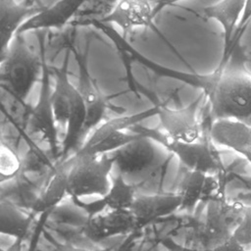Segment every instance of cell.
I'll use <instances>...</instances> for the list:
<instances>
[{
	"label": "cell",
	"mask_w": 251,
	"mask_h": 251,
	"mask_svg": "<svg viewBox=\"0 0 251 251\" xmlns=\"http://www.w3.org/2000/svg\"><path fill=\"white\" fill-rule=\"evenodd\" d=\"M0 97L3 117L16 129L20 137L25 138L28 134L32 107L3 84H0Z\"/></svg>",
	"instance_id": "d6986e66"
},
{
	"label": "cell",
	"mask_w": 251,
	"mask_h": 251,
	"mask_svg": "<svg viewBox=\"0 0 251 251\" xmlns=\"http://www.w3.org/2000/svg\"><path fill=\"white\" fill-rule=\"evenodd\" d=\"M154 142L142 135L113 152L111 156L119 174L123 176H138L159 170L165 162L160 160Z\"/></svg>",
	"instance_id": "30bf717a"
},
{
	"label": "cell",
	"mask_w": 251,
	"mask_h": 251,
	"mask_svg": "<svg viewBox=\"0 0 251 251\" xmlns=\"http://www.w3.org/2000/svg\"><path fill=\"white\" fill-rule=\"evenodd\" d=\"M23 163L20 161L15 150L9 145L1 142L0 147V174L2 181L17 176L22 170Z\"/></svg>",
	"instance_id": "d4e9b609"
},
{
	"label": "cell",
	"mask_w": 251,
	"mask_h": 251,
	"mask_svg": "<svg viewBox=\"0 0 251 251\" xmlns=\"http://www.w3.org/2000/svg\"><path fill=\"white\" fill-rule=\"evenodd\" d=\"M250 20H251V0H246V4H245L243 14L240 18V21L237 25V27L235 29V32H234V34L232 36V39H231V42H230V48H229V53H228V56H227V62H228L229 57L232 54L235 46L238 43V39L242 35V33L245 30V28H246L247 25L249 24Z\"/></svg>",
	"instance_id": "4316f807"
},
{
	"label": "cell",
	"mask_w": 251,
	"mask_h": 251,
	"mask_svg": "<svg viewBox=\"0 0 251 251\" xmlns=\"http://www.w3.org/2000/svg\"><path fill=\"white\" fill-rule=\"evenodd\" d=\"M182 0H158L157 3L154 5L153 9V14L154 17H156L164 8L170 7V6H175L176 3L180 2Z\"/></svg>",
	"instance_id": "f1b7e54d"
},
{
	"label": "cell",
	"mask_w": 251,
	"mask_h": 251,
	"mask_svg": "<svg viewBox=\"0 0 251 251\" xmlns=\"http://www.w3.org/2000/svg\"><path fill=\"white\" fill-rule=\"evenodd\" d=\"M141 136L142 134L133 131L126 132L125 130H118L112 133H105L93 129L90 136L75 153L79 155H104L113 153Z\"/></svg>",
	"instance_id": "ffe728a7"
},
{
	"label": "cell",
	"mask_w": 251,
	"mask_h": 251,
	"mask_svg": "<svg viewBox=\"0 0 251 251\" xmlns=\"http://www.w3.org/2000/svg\"><path fill=\"white\" fill-rule=\"evenodd\" d=\"M213 121L206 114L202 120V136L194 142H182L171 139L157 128H150L140 124L135 125L131 131L149 137L164 146L169 152L176 156L187 171L199 172L218 177L220 184L226 187L228 174L224 166L219 151L210 136V127Z\"/></svg>",
	"instance_id": "7a4b0ae2"
},
{
	"label": "cell",
	"mask_w": 251,
	"mask_h": 251,
	"mask_svg": "<svg viewBox=\"0 0 251 251\" xmlns=\"http://www.w3.org/2000/svg\"><path fill=\"white\" fill-rule=\"evenodd\" d=\"M37 1H38V0H25V3L27 4V5H31V6H32V5H35L34 3L37 2Z\"/></svg>",
	"instance_id": "4dcf8cb0"
},
{
	"label": "cell",
	"mask_w": 251,
	"mask_h": 251,
	"mask_svg": "<svg viewBox=\"0 0 251 251\" xmlns=\"http://www.w3.org/2000/svg\"><path fill=\"white\" fill-rule=\"evenodd\" d=\"M68 193V171L65 164L54 169L46 186L31 204L35 213H43L57 207Z\"/></svg>",
	"instance_id": "44dd1931"
},
{
	"label": "cell",
	"mask_w": 251,
	"mask_h": 251,
	"mask_svg": "<svg viewBox=\"0 0 251 251\" xmlns=\"http://www.w3.org/2000/svg\"><path fill=\"white\" fill-rule=\"evenodd\" d=\"M39 52L42 57V75L40 77V92L36 105L32 108V113L27 128L30 136H37L46 142L52 154L58 151V131L57 122L52 106V93L50 87V69L46 61V40L45 31L39 30L37 34Z\"/></svg>",
	"instance_id": "9c48e42d"
},
{
	"label": "cell",
	"mask_w": 251,
	"mask_h": 251,
	"mask_svg": "<svg viewBox=\"0 0 251 251\" xmlns=\"http://www.w3.org/2000/svg\"><path fill=\"white\" fill-rule=\"evenodd\" d=\"M181 201L176 194H154L136 196L129 212L133 218L135 228L167 217L180 209Z\"/></svg>",
	"instance_id": "5bb4252c"
},
{
	"label": "cell",
	"mask_w": 251,
	"mask_h": 251,
	"mask_svg": "<svg viewBox=\"0 0 251 251\" xmlns=\"http://www.w3.org/2000/svg\"><path fill=\"white\" fill-rule=\"evenodd\" d=\"M152 72L201 89L208 100V114L213 122L235 120L251 124L250 74L219 66L211 74L197 75L168 69L159 64L152 67Z\"/></svg>",
	"instance_id": "6da1fadb"
},
{
	"label": "cell",
	"mask_w": 251,
	"mask_h": 251,
	"mask_svg": "<svg viewBox=\"0 0 251 251\" xmlns=\"http://www.w3.org/2000/svg\"><path fill=\"white\" fill-rule=\"evenodd\" d=\"M72 52L66 49L65 58L60 68L52 67L55 75V89L52 93V106L58 125L66 126L63 140V155L74 150L83 139V126L85 123V106L77 89L69 78V62Z\"/></svg>",
	"instance_id": "3957f363"
},
{
	"label": "cell",
	"mask_w": 251,
	"mask_h": 251,
	"mask_svg": "<svg viewBox=\"0 0 251 251\" xmlns=\"http://www.w3.org/2000/svg\"><path fill=\"white\" fill-rule=\"evenodd\" d=\"M153 9L154 3L150 0H119L113 12L97 22L103 24L114 23L125 33L135 27H149L160 34L158 28L153 24L155 18Z\"/></svg>",
	"instance_id": "7c38bea8"
},
{
	"label": "cell",
	"mask_w": 251,
	"mask_h": 251,
	"mask_svg": "<svg viewBox=\"0 0 251 251\" xmlns=\"http://www.w3.org/2000/svg\"><path fill=\"white\" fill-rule=\"evenodd\" d=\"M135 89L137 95L142 93L153 102L157 108L160 126L171 139L189 143L197 141L202 136L203 126L202 122L198 119V110L204 97L203 93L186 107L171 108L168 102L173 96L165 102H161L156 94L140 85L137 81L135 82Z\"/></svg>",
	"instance_id": "52a82bcc"
},
{
	"label": "cell",
	"mask_w": 251,
	"mask_h": 251,
	"mask_svg": "<svg viewBox=\"0 0 251 251\" xmlns=\"http://www.w3.org/2000/svg\"><path fill=\"white\" fill-rule=\"evenodd\" d=\"M119 0H88L70 22L71 26L87 25L91 21H100L109 16Z\"/></svg>",
	"instance_id": "cb8c5ba5"
},
{
	"label": "cell",
	"mask_w": 251,
	"mask_h": 251,
	"mask_svg": "<svg viewBox=\"0 0 251 251\" xmlns=\"http://www.w3.org/2000/svg\"><path fill=\"white\" fill-rule=\"evenodd\" d=\"M135 228L129 211L107 210L91 215L82 226L83 234L93 242L126 234Z\"/></svg>",
	"instance_id": "8fae6325"
},
{
	"label": "cell",
	"mask_w": 251,
	"mask_h": 251,
	"mask_svg": "<svg viewBox=\"0 0 251 251\" xmlns=\"http://www.w3.org/2000/svg\"><path fill=\"white\" fill-rule=\"evenodd\" d=\"M87 1L88 0H56L54 4L46 6L42 12L28 19L20 27L18 33L24 34L30 30L63 27L70 24Z\"/></svg>",
	"instance_id": "2e32d148"
},
{
	"label": "cell",
	"mask_w": 251,
	"mask_h": 251,
	"mask_svg": "<svg viewBox=\"0 0 251 251\" xmlns=\"http://www.w3.org/2000/svg\"><path fill=\"white\" fill-rule=\"evenodd\" d=\"M20 249H19V246H15L14 247V249H13V251H19Z\"/></svg>",
	"instance_id": "1f68e13d"
},
{
	"label": "cell",
	"mask_w": 251,
	"mask_h": 251,
	"mask_svg": "<svg viewBox=\"0 0 251 251\" xmlns=\"http://www.w3.org/2000/svg\"><path fill=\"white\" fill-rule=\"evenodd\" d=\"M1 233L16 239L23 238L30 226L31 218L9 200L1 199L0 202Z\"/></svg>",
	"instance_id": "7402d4cb"
},
{
	"label": "cell",
	"mask_w": 251,
	"mask_h": 251,
	"mask_svg": "<svg viewBox=\"0 0 251 251\" xmlns=\"http://www.w3.org/2000/svg\"><path fill=\"white\" fill-rule=\"evenodd\" d=\"M246 0H222L215 5L201 9V15L205 19H213L219 22L224 29V55L219 66L226 67L229 53L230 42L237 25L243 14Z\"/></svg>",
	"instance_id": "ac0fdd59"
},
{
	"label": "cell",
	"mask_w": 251,
	"mask_h": 251,
	"mask_svg": "<svg viewBox=\"0 0 251 251\" xmlns=\"http://www.w3.org/2000/svg\"><path fill=\"white\" fill-rule=\"evenodd\" d=\"M233 238L245 248L251 246V205L244 206L243 218L233 232Z\"/></svg>",
	"instance_id": "484cf974"
},
{
	"label": "cell",
	"mask_w": 251,
	"mask_h": 251,
	"mask_svg": "<svg viewBox=\"0 0 251 251\" xmlns=\"http://www.w3.org/2000/svg\"><path fill=\"white\" fill-rule=\"evenodd\" d=\"M210 136L215 144L233 150L251 165V124L235 120H217L211 125Z\"/></svg>",
	"instance_id": "4fadbf2b"
},
{
	"label": "cell",
	"mask_w": 251,
	"mask_h": 251,
	"mask_svg": "<svg viewBox=\"0 0 251 251\" xmlns=\"http://www.w3.org/2000/svg\"><path fill=\"white\" fill-rule=\"evenodd\" d=\"M46 6L17 3L15 0H0V41L3 56L20 27L31 17L42 12Z\"/></svg>",
	"instance_id": "9a60e30c"
},
{
	"label": "cell",
	"mask_w": 251,
	"mask_h": 251,
	"mask_svg": "<svg viewBox=\"0 0 251 251\" xmlns=\"http://www.w3.org/2000/svg\"><path fill=\"white\" fill-rule=\"evenodd\" d=\"M68 171V193L74 198L85 196L104 197L112 179L110 173L114 166L111 155L75 154L64 163Z\"/></svg>",
	"instance_id": "5b68a950"
},
{
	"label": "cell",
	"mask_w": 251,
	"mask_h": 251,
	"mask_svg": "<svg viewBox=\"0 0 251 251\" xmlns=\"http://www.w3.org/2000/svg\"><path fill=\"white\" fill-rule=\"evenodd\" d=\"M150 1H152V2L154 3V5H155V4L157 3V1H158V0H150Z\"/></svg>",
	"instance_id": "d6a6232c"
},
{
	"label": "cell",
	"mask_w": 251,
	"mask_h": 251,
	"mask_svg": "<svg viewBox=\"0 0 251 251\" xmlns=\"http://www.w3.org/2000/svg\"><path fill=\"white\" fill-rule=\"evenodd\" d=\"M74 39H71L65 46V50L69 48L74 55L78 68V85L77 89L83 99L85 106V123L83 126V138L97 127L105 119L108 111H114L118 114H122L126 109L122 107L114 106L110 103V99L113 96L105 95L99 88L96 80L91 76L88 70V51L90 46V38H87L83 51L77 50L75 45Z\"/></svg>",
	"instance_id": "8992f818"
},
{
	"label": "cell",
	"mask_w": 251,
	"mask_h": 251,
	"mask_svg": "<svg viewBox=\"0 0 251 251\" xmlns=\"http://www.w3.org/2000/svg\"><path fill=\"white\" fill-rule=\"evenodd\" d=\"M244 206L238 201H227L224 192H219L206 203L205 221L199 235L205 251H212L233 236L243 218Z\"/></svg>",
	"instance_id": "ba28073f"
},
{
	"label": "cell",
	"mask_w": 251,
	"mask_h": 251,
	"mask_svg": "<svg viewBox=\"0 0 251 251\" xmlns=\"http://www.w3.org/2000/svg\"><path fill=\"white\" fill-rule=\"evenodd\" d=\"M58 251H106V250H88L79 247H75L72 244H61L58 247Z\"/></svg>",
	"instance_id": "f546056e"
},
{
	"label": "cell",
	"mask_w": 251,
	"mask_h": 251,
	"mask_svg": "<svg viewBox=\"0 0 251 251\" xmlns=\"http://www.w3.org/2000/svg\"><path fill=\"white\" fill-rule=\"evenodd\" d=\"M219 192L225 193V189L221 187L217 176L187 171L177 193L181 201L180 209L192 211L198 203H207Z\"/></svg>",
	"instance_id": "e0dca14e"
},
{
	"label": "cell",
	"mask_w": 251,
	"mask_h": 251,
	"mask_svg": "<svg viewBox=\"0 0 251 251\" xmlns=\"http://www.w3.org/2000/svg\"><path fill=\"white\" fill-rule=\"evenodd\" d=\"M42 75L40 52L31 50L23 34H16L6 53L1 56V83L25 100Z\"/></svg>",
	"instance_id": "277c9868"
},
{
	"label": "cell",
	"mask_w": 251,
	"mask_h": 251,
	"mask_svg": "<svg viewBox=\"0 0 251 251\" xmlns=\"http://www.w3.org/2000/svg\"><path fill=\"white\" fill-rule=\"evenodd\" d=\"M212 251H246L245 247L239 244L233 236L224 244L214 248Z\"/></svg>",
	"instance_id": "83f0119b"
},
{
	"label": "cell",
	"mask_w": 251,
	"mask_h": 251,
	"mask_svg": "<svg viewBox=\"0 0 251 251\" xmlns=\"http://www.w3.org/2000/svg\"><path fill=\"white\" fill-rule=\"evenodd\" d=\"M135 197L134 185L128 183L121 174H118L112 178L111 186L102 202L109 210L129 211Z\"/></svg>",
	"instance_id": "603a6c76"
}]
</instances>
